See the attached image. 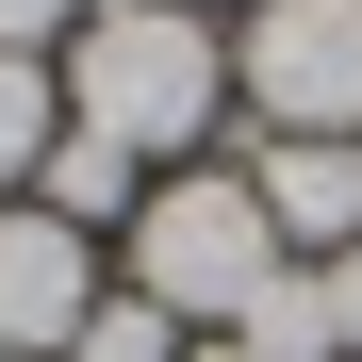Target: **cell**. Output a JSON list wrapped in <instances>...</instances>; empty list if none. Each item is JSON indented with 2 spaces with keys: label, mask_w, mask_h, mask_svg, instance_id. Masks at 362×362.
Instances as JSON below:
<instances>
[{
  "label": "cell",
  "mask_w": 362,
  "mask_h": 362,
  "mask_svg": "<svg viewBox=\"0 0 362 362\" xmlns=\"http://www.w3.org/2000/svg\"><path fill=\"white\" fill-rule=\"evenodd\" d=\"M165 329H181V313H148V296H99L66 362H165Z\"/></svg>",
  "instance_id": "obj_9"
},
{
  "label": "cell",
  "mask_w": 362,
  "mask_h": 362,
  "mask_svg": "<svg viewBox=\"0 0 362 362\" xmlns=\"http://www.w3.org/2000/svg\"><path fill=\"white\" fill-rule=\"evenodd\" d=\"M132 264H148V313H247L280 280V230H264L247 181H165L132 214Z\"/></svg>",
  "instance_id": "obj_2"
},
{
  "label": "cell",
  "mask_w": 362,
  "mask_h": 362,
  "mask_svg": "<svg viewBox=\"0 0 362 362\" xmlns=\"http://www.w3.org/2000/svg\"><path fill=\"white\" fill-rule=\"evenodd\" d=\"M33 165H49V66L0 49V181H33Z\"/></svg>",
  "instance_id": "obj_8"
},
{
  "label": "cell",
  "mask_w": 362,
  "mask_h": 362,
  "mask_svg": "<svg viewBox=\"0 0 362 362\" xmlns=\"http://www.w3.org/2000/svg\"><path fill=\"white\" fill-rule=\"evenodd\" d=\"M230 83L264 99V132H362V0H264Z\"/></svg>",
  "instance_id": "obj_3"
},
{
  "label": "cell",
  "mask_w": 362,
  "mask_h": 362,
  "mask_svg": "<svg viewBox=\"0 0 362 362\" xmlns=\"http://www.w3.org/2000/svg\"><path fill=\"white\" fill-rule=\"evenodd\" d=\"M83 313H99V280H83V230L66 214H0V362H49V346H83Z\"/></svg>",
  "instance_id": "obj_4"
},
{
  "label": "cell",
  "mask_w": 362,
  "mask_h": 362,
  "mask_svg": "<svg viewBox=\"0 0 362 362\" xmlns=\"http://www.w3.org/2000/svg\"><path fill=\"white\" fill-rule=\"evenodd\" d=\"M181 362H247V346H181Z\"/></svg>",
  "instance_id": "obj_12"
},
{
  "label": "cell",
  "mask_w": 362,
  "mask_h": 362,
  "mask_svg": "<svg viewBox=\"0 0 362 362\" xmlns=\"http://www.w3.org/2000/svg\"><path fill=\"white\" fill-rule=\"evenodd\" d=\"M66 17H83V0H0V49H17V66H33V49L66 33Z\"/></svg>",
  "instance_id": "obj_10"
},
{
  "label": "cell",
  "mask_w": 362,
  "mask_h": 362,
  "mask_svg": "<svg viewBox=\"0 0 362 362\" xmlns=\"http://www.w3.org/2000/svg\"><path fill=\"white\" fill-rule=\"evenodd\" d=\"M33 214H66V230H99V214H148L132 198V148H99V132H49V198Z\"/></svg>",
  "instance_id": "obj_7"
},
{
  "label": "cell",
  "mask_w": 362,
  "mask_h": 362,
  "mask_svg": "<svg viewBox=\"0 0 362 362\" xmlns=\"http://www.w3.org/2000/svg\"><path fill=\"white\" fill-rule=\"evenodd\" d=\"M66 99H83V132L99 148H198L214 132V99H230V66H214V33L181 17V0H148V17H83V49H66Z\"/></svg>",
  "instance_id": "obj_1"
},
{
  "label": "cell",
  "mask_w": 362,
  "mask_h": 362,
  "mask_svg": "<svg viewBox=\"0 0 362 362\" xmlns=\"http://www.w3.org/2000/svg\"><path fill=\"white\" fill-rule=\"evenodd\" d=\"M230 346L247 362H346V313H329V280L296 264V280H264L247 313H230Z\"/></svg>",
  "instance_id": "obj_6"
},
{
  "label": "cell",
  "mask_w": 362,
  "mask_h": 362,
  "mask_svg": "<svg viewBox=\"0 0 362 362\" xmlns=\"http://www.w3.org/2000/svg\"><path fill=\"white\" fill-rule=\"evenodd\" d=\"M329 313H346V362H362V247L329 264Z\"/></svg>",
  "instance_id": "obj_11"
},
{
  "label": "cell",
  "mask_w": 362,
  "mask_h": 362,
  "mask_svg": "<svg viewBox=\"0 0 362 362\" xmlns=\"http://www.w3.org/2000/svg\"><path fill=\"white\" fill-rule=\"evenodd\" d=\"M247 198H264V230L280 247H362V132H264V165H247Z\"/></svg>",
  "instance_id": "obj_5"
}]
</instances>
